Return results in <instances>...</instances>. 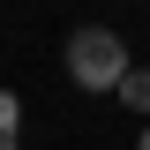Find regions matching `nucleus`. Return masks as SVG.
<instances>
[{
    "mask_svg": "<svg viewBox=\"0 0 150 150\" xmlns=\"http://www.w3.org/2000/svg\"><path fill=\"white\" fill-rule=\"evenodd\" d=\"M68 75H75V90H112V98H120V83L135 75L120 30H105V23L75 30V38H68Z\"/></svg>",
    "mask_w": 150,
    "mask_h": 150,
    "instance_id": "f257e3e1",
    "label": "nucleus"
},
{
    "mask_svg": "<svg viewBox=\"0 0 150 150\" xmlns=\"http://www.w3.org/2000/svg\"><path fill=\"white\" fill-rule=\"evenodd\" d=\"M135 150H150V128H143V135H135Z\"/></svg>",
    "mask_w": 150,
    "mask_h": 150,
    "instance_id": "20e7f679",
    "label": "nucleus"
},
{
    "mask_svg": "<svg viewBox=\"0 0 150 150\" xmlns=\"http://www.w3.org/2000/svg\"><path fill=\"white\" fill-rule=\"evenodd\" d=\"M120 105H135V112H150V68H135L128 83H120Z\"/></svg>",
    "mask_w": 150,
    "mask_h": 150,
    "instance_id": "7ed1b4c3",
    "label": "nucleus"
},
{
    "mask_svg": "<svg viewBox=\"0 0 150 150\" xmlns=\"http://www.w3.org/2000/svg\"><path fill=\"white\" fill-rule=\"evenodd\" d=\"M15 135H23V105L15 90H0V150H15Z\"/></svg>",
    "mask_w": 150,
    "mask_h": 150,
    "instance_id": "f03ea898",
    "label": "nucleus"
}]
</instances>
